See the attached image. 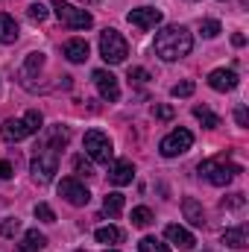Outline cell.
Masks as SVG:
<instances>
[{"mask_svg": "<svg viewBox=\"0 0 249 252\" xmlns=\"http://www.w3.org/2000/svg\"><path fill=\"white\" fill-rule=\"evenodd\" d=\"M190 47H193L190 32H187L185 27H176V24H170V27L158 30V32H156V44H153L156 56H158V59H164V62H176V59L187 56V53H190Z\"/></svg>", "mask_w": 249, "mask_h": 252, "instance_id": "1", "label": "cell"}, {"mask_svg": "<svg viewBox=\"0 0 249 252\" xmlns=\"http://www.w3.org/2000/svg\"><path fill=\"white\" fill-rule=\"evenodd\" d=\"M44 129V118H41V112L38 109H32V112H27L24 118H9L6 124L0 126V135H3V141H24V138H30V135H38Z\"/></svg>", "mask_w": 249, "mask_h": 252, "instance_id": "2", "label": "cell"}, {"mask_svg": "<svg viewBox=\"0 0 249 252\" xmlns=\"http://www.w3.org/2000/svg\"><path fill=\"white\" fill-rule=\"evenodd\" d=\"M30 170H32V179H35V182L47 185V182L56 176V170H59V150H53V147H47V144H38V147H35V156H32V161H30Z\"/></svg>", "mask_w": 249, "mask_h": 252, "instance_id": "3", "label": "cell"}, {"mask_svg": "<svg viewBox=\"0 0 249 252\" xmlns=\"http://www.w3.org/2000/svg\"><path fill=\"white\" fill-rule=\"evenodd\" d=\"M199 176L205 179V182H211V185H217V188H223V185H229L232 179H235V173H241V167L238 164H226L223 158H208V161H199Z\"/></svg>", "mask_w": 249, "mask_h": 252, "instance_id": "4", "label": "cell"}, {"mask_svg": "<svg viewBox=\"0 0 249 252\" xmlns=\"http://www.w3.org/2000/svg\"><path fill=\"white\" fill-rule=\"evenodd\" d=\"M100 56L109 64H121L126 56H129V44H126V38L118 30L109 27V30L100 32Z\"/></svg>", "mask_w": 249, "mask_h": 252, "instance_id": "5", "label": "cell"}, {"mask_svg": "<svg viewBox=\"0 0 249 252\" xmlns=\"http://www.w3.org/2000/svg\"><path fill=\"white\" fill-rule=\"evenodd\" d=\"M85 156L91 158V161H100V164H109L112 161V156H115V150H112V141H109V135L106 132H100V129H88L85 132Z\"/></svg>", "mask_w": 249, "mask_h": 252, "instance_id": "6", "label": "cell"}, {"mask_svg": "<svg viewBox=\"0 0 249 252\" xmlns=\"http://www.w3.org/2000/svg\"><path fill=\"white\" fill-rule=\"evenodd\" d=\"M53 12H56L59 24H64L67 30H91V24H94L91 12L76 9V6H70V3H64V0H53Z\"/></svg>", "mask_w": 249, "mask_h": 252, "instance_id": "7", "label": "cell"}, {"mask_svg": "<svg viewBox=\"0 0 249 252\" xmlns=\"http://www.w3.org/2000/svg\"><path fill=\"white\" fill-rule=\"evenodd\" d=\"M193 147V135L187 132V129H173L170 135H164L161 138V144H158V150H161V156L164 158H176V156H182V153H187Z\"/></svg>", "mask_w": 249, "mask_h": 252, "instance_id": "8", "label": "cell"}, {"mask_svg": "<svg viewBox=\"0 0 249 252\" xmlns=\"http://www.w3.org/2000/svg\"><path fill=\"white\" fill-rule=\"evenodd\" d=\"M59 196H64V199H67L70 205H76V208L91 202V190L85 188L79 179H73V176H67V179L59 182Z\"/></svg>", "mask_w": 249, "mask_h": 252, "instance_id": "9", "label": "cell"}, {"mask_svg": "<svg viewBox=\"0 0 249 252\" xmlns=\"http://www.w3.org/2000/svg\"><path fill=\"white\" fill-rule=\"evenodd\" d=\"M91 79H94V85H97V91H100L103 100L115 103V100L121 97V85H118V76H115L112 70H94Z\"/></svg>", "mask_w": 249, "mask_h": 252, "instance_id": "10", "label": "cell"}, {"mask_svg": "<svg viewBox=\"0 0 249 252\" xmlns=\"http://www.w3.org/2000/svg\"><path fill=\"white\" fill-rule=\"evenodd\" d=\"M129 24L138 27V30H156V27L161 24V12H158V9H147V6L132 9V12H129Z\"/></svg>", "mask_w": 249, "mask_h": 252, "instance_id": "11", "label": "cell"}, {"mask_svg": "<svg viewBox=\"0 0 249 252\" xmlns=\"http://www.w3.org/2000/svg\"><path fill=\"white\" fill-rule=\"evenodd\" d=\"M208 85L214 91H235L238 88V73L232 67H217L208 73Z\"/></svg>", "mask_w": 249, "mask_h": 252, "instance_id": "12", "label": "cell"}, {"mask_svg": "<svg viewBox=\"0 0 249 252\" xmlns=\"http://www.w3.org/2000/svg\"><path fill=\"white\" fill-rule=\"evenodd\" d=\"M135 179V164L129 161V158H121V161H115L112 164V170H109V182L112 185H118V188H124Z\"/></svg>", "mask_w": 249, "mask_h": 252, "instance_id": "13", "label": "cell"}, {"mask_svg": "<svg viewBox=\"0 0 249 252\" xmlns=\"http://www.w3.org/2000/svg\"><path fill=\"white\" fill-rule=\"evenodd\" d=\"M164 235H167V241H170V244H176L179 250H185V252L193 250V244H196V238L187 232L185 226H179V223H170V226L164 229Z\"/></svg>", "mask_w": 249, "mask_h": 252, "instance_id": "14", "label": "cell"}, {"mask_svg": "<svg viewBox=\"0 0 249 252\" xmlns=\"http://www.w3.org/2000/svg\"><path fill=\"white\" fill-rule=\"evenodd\" d=\"M62 56L73 64H82L88 59V41H85V38H70V41H64Z\"/></svg>", "mask_w": 249, "mask_h": 252, "instance_id": "15", "label": "cell"}, {"mask_svg": "<svg viewBox=\"0 0 249 252\" xmlns=\"http://www.w3.org/2000/svg\"><path fill=\"white\" fill-rule=\"evenodd\" d=\"M182 214H185V220L190 226H205V208H202L199 199L185 196V199H182Z\"/></svg>", "mask_w": 249, "mask_h": 252, "instance_id": "16", "label": "cell"}, {"mask_svg": "<svg viewBox=\"0 0 249 252\" xmlns=\"http://www.w3.org/2000/svg\"><path fill=\"white\" fill-rule=\"evenodd\" d=\"M18 35H21L18 21L12 15H6V12H0V44H15Z\"/></svg>", "mask_w": 249, "mask_h": 252, "instance_id": "17", "label": "cell"}, {"mask_svg": "<svg viewBox=\"0 0 249 252\" xmlns=\"http://www.w3.org/2000/svg\"><path fill=\"white\" fill-rule=\"evenodd\" d=\"M220 241H223L229 250H247V244H249L247 226H235V229H226Z\"/></svg>", "mask_w": 249, "mask_h": 252, "instance_id": "18", "label": "cell"}, {"mask_svg": "<svg viewBox=\"0 0 249 252\" xmlns=\"http://www.w3.org/2000/svg\"><path fill=\"white\" fill-rule=\"evenodd\" d=\"M44 244H47V238H44L38 229H30V232L24 235V241L18 244V250L15 252H41L44 250Z\"/></svg>", "mask_w": 249, "mask_h": 252, "instance_id": "19", "label": "cell"}, {"mask_svg": "<svg viewBox=\"0 0 249 252\" xmlns=\"http://www.w3.org/2000/svg\"><path fill=\"white\" fill-rule=\"evenodd\" d=\"M94 238H97L100 244H121V241H124V229H118V226H100V229L94 232Z\"/></svg>", "mask_w": 249, "mask_h": 252, "instance_id": "20", "label": "cell"}, {"mask_svg": "<svg viewBox=\"0 0 249 252\" xmlns=\"http://www.w3.org/2000/svg\"><path fill=\"white\" fill-rule=\"evenodd\" d=\"M193 118L205 126V129H217V126H220V118H217L208 106H196V109H193Z\"/></svg>", "mask_w": 249, "mask_h": 252, "instance_id": "21", "label": "cell"}, {"mask_svg": "<svg viewBox=\"0 0 249 252\" xmlns=\"http://www.w3.org/2000/svg\"><path fill=\"white\" fill-rule=\"evenodd\" d=\"M103 211H106L109 217H118V214L124 211V193H118V190L109 193V196L103 199Z\"/></svg>", "mask_w": 249, "mask_h": 252, "instance_id": "22", "label": "cell"}, {"mask_svg": "<svg viewBox=\"0 0 249 252\" xmlns=\"http://www.w3.org/2000/svg\"><path fill=\"white\" fill-rule=\"evenodd\" d=\"M138 252H170V250H167V244H161L158 238L147 235V238H141V244H138Z\"/></svg>", "mask_w": 249, "mask_h": 252, "instance_id": "23", "label": "cell"}, {"mask_svg": "<svg viewBox=\"0 0 249 252\" xmlns=\"http://www.w3.org/2000/svg\"><path fill=\"white\" fill-rule=\"evenodd\" d=\"M27 15H30V21L44 24V21H47V15H50V9H47L44 3H30V6H27Z\"/></svg>", "mask_w": 249, "mask_h": 252, "instance_id": "24", "label": "cell"}, {"mask_svg": "<svg viewBox=\"0 0 249 252\" xmlns=\"http://www.w3.org/2000/svg\"><path fill=\"white\" fill-rule=\"evenodd\" d=\"M153 223V211L150 208H132V226H138V229H144V226H150Z\"/></svg>", "mask_w": 249, "mask_h": 252, "instance_id": "25", "label": "cell"}, {"mask_svg": "<svg viewBox=\"0 0 249 252\" xmlns=\"http://www.w3.org/2000/svg\"><path fill=\"white\" fill-rule=\"evenodd\" d=\"M244 205H247V196H244L241 190H238V193H229V196L220 199V208H229V211H232V208H244Z\"/></svg>", "mask_w": 249, "mask_h": 252, "instance_id": "26", "label": "cell"}, {"mask_svg": "<svg viewBox=\"0 0 249 252\" xmlns=\"http://www.w3.org/2000/svg\"><path fill=\"white\" fill-rule=\"evenodd\" d=\"M199 32H202L205 38H217V35H220V24H217L214 18H205V21L199 24Z\"/></svg>", "mask_w": 249, "mask_h": 252, "instance_id": "27", "label": "cell"}, {"mask_svg": "<svg viewBox=\"0 0 249 252\" xmlns=\"http://www.w3.org/2000/svg\"><path fill=\"white\" fill-rule=\"evenodd\" d=\"M73 170H76L79 176H85V179L94 176V167H91V161H88L85 156H76V158H73Z\"/></svg>", "mask_w": 249, "mask_h": 252, "instance_id": "28", "label": "cell"}, {"mask_svg": "<svg viewBox=\"0 0 249 252\" xmlns=\"http://www.w3.org/2000/svg\"><path fill=\"white\" fill-rule=\"evenodd\" d=\"M18 229H21V220H18V217H6V220L0 223V235H3V238H12Z\"/></svg>", "mask_w": 249, "mask_h": 252, "instance_id": "29", "label": "cell"}, {"mask_svg": "<svg viewBox=\"0 0 249 252\" xmlns=\"http://www.w3.org/2000/svg\"><path fill=\"white\" fill-rule=\"evenodd\" d=\"M35 217L44 220V223H56V214H53V208H50L47 202H38V205H35Z\"/></svg>", "mask_w": 249, "mask_h": 252, "instance_id": "30", "label": "cell"}, {"mask_svg": "<svg viewBox=\"0 0 249 252\" xmlns=\"http://www.w3.org/2000/svg\"><path fill=\"white\" fill-rule=\"evenodd\" d=\"M193 88H196V85H193L190 79H185V82H176V85L170 88V94H173V97H190Z\"/></svg>", "mask_w": 249, "mask_h": 252, "instance_id": "31", "label": "cell"}, {"mask_svg": "<svg viewBox=\"0 0 249 252\" xmlns=\"http://www.w3.org/2000/svg\"><path fill=\"white\" fill-rule=\"evenodd\" d=\"M41 64H44V53H30V59H27V64H24V73L41 70Z\"/></svg>", "mask_w": 249, "mask_h": 252, "instance_id": "32", "label": "cell"}, {"mask_svg": "<svg viewBox=\"0 0 249 252\" xmlns=\"http://www.w3.org/2000/svg\"><path fill=\"white\" fill-rule=\"evenodd\" d=\"M153 115H156L158 121H173L176 109H173V106H156V109H153Z\"/></svg>", "mask_w": 249, "mask_h": 252, "instance_id": "33", "label": "cell"}, {"mask_svg": "<svg viewBox=\"0 0 249 252\" xmlns=\"http://www.w3.org/2000/svg\"><path fill=\"white\" fill-rule=\"evenodd\" d=\"M129 79H132V82H150V70H144V67H129Z\"/></svg>", "mask_w": 249, "mask_h": 252, "instance_id": "34", "label": "cell"}, {"mask_svg": "<svg viewBox=\"0 0 249 252\" xmlns=\"http://www.w3.org/2000/svg\"><path fill=\"white\" fill-rule=\"evenodd\" d=\"M235 121H238V126H249V112H247V106H238V109H235Z\"/></svg>", "mask_w": 249, "mask_h": 252, "instance_id": "35", "label": "cell"}, {"mask_svg": "<svg viewBox=\"0 0 249 252\" xmlns=\"http://www.w3.org/2000/svg\"><path fill=\"white\" fill-rule=\"evenodd\" d=\"M12 173H15V170H12V164H9V161H0V179H9Z\"/></svg>", "mask_w": 249, "mask_h": 252, "instance_id": "36", "label": "cell"}, {"mask_svg": "<svg viewBox=\"0 0 249 252\" xmlns=\"http://www.w3.org/2000/svg\"><path fill=\"white\" fill-rule=\"evenodd\" d=\"M232 44H235V47H244V44H247V38H244V35H232Z\"/></svg>", "mask_w": 249, "mask_h": 252, "instance_id": "37", "label": "cell"}, {"mask_svg": "<svg viewBox=\"0 0 249 252\" xmlns=\"http://www.w3.org/2000/svg\"><path fill=\"white\" fill-rule=\"evenodd\" d=\"M82 3H97V0H82Z\"/></svg>", "mask_w": 249, "mask_h": 252, "instance_id": "38", "label": "cell"}, {"mask_svg": "<svg viewBox=\"0 0 249 252\" xmlns=\"http://www.w3.org/2000/svg\"><path fill=\"white\" fill-rule=\"evenodd\" d=\"M106 252H118V250H106Z\"/></svg>", "mask_w": 249, "mask_h": 252, "instance_id": "39", "label": "cell"}, {"mask_svg": "<svg viewBox=\"0 0 249 252\" xmlns=\"http://www.w3.org/2000/svg\"><path fill=\"white\" fill-rule=\"evenodd\" d=\"M76 252H85V250H76Z\"/></svg>", "mask_w": 249, "mask_h": 252, "instance_id": "40", "label": "cell"}]
</instances>
